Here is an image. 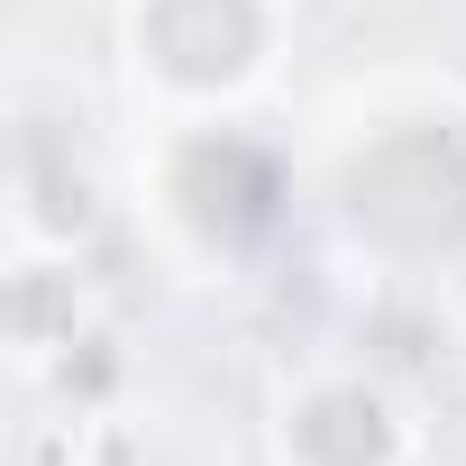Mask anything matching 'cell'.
I'll return each instance as SVG.
<instances>
[{
    "mask_svg": "<svg viewBox=\"0 0 466 466\" xmlns=\"http://www.w3.org/2000/svg\"><path fill=\"white\" fill-rule=\"evenodd\" d=\"M74 466H156V457H147L137 439H92V448H83Z\"/></svg>",
    "mask_w": 466,
    "mask_h": 466,
    "instance_id": "8992f818",
    "label": "cell"
},
{
    "mask_svg": "<svg viewBox=\"0 0 466 466\" xmlns=\"http://www.w3.org/2000/svg\"><path fill=\"white\" fill-rule=\"evenodd\" d=\"M293 46V0H119V74L156 119L248 110Z\"/></svg>",
    "mask_w": 466,
    "mask_h": 466,
    "instance_id": "3957f363",
    "label": "cell"
},
{
    "mask_svg": "<svg viewBox=\"0 0 466 466\" xmlns=\"http://www.w3.org/2000/svg\"><path fill=\"white\" fill-rule=\"evenodd\" d=\"M329 238L393 284H430L466 266V101L402 92L329 128L311 183Z\"/></svg>",
    "mask_w": 466,
    "mask_h": 466,
    "instance_id": "6da1fadb",
    "label": "cell"
},
{
    "mask_svg": "<svg viewBox=\"0 0 466 466\" xmlns=\"http://www.w3.org/2000/svg\"><path fill=\"white\" fill-rule=\"evenodd\" d=\"M293 201H302L293 147H275L248 110L156 119L137 156V210L156 219L165 257L192 275H248L293 228Z\"/></svg>",
    "mask_w": 466,
    "mask_h": 466,
    "instance_id": "7a4b0ae2",
    "label": "cell"
},
{
    "mask_svg": "<svg viewBox=\"0 0 466 466\" xmlns=\"http://www.w3.org/2000/svg\"><path fill=\"white\" fill-rule=\"evenodd\" d=\"M101 210H110V183L92 174L74 119L28 110L10 128V248H19V266H74L92 248Z\"/></svg>",
    "mask_w": 466,
    "mask_h": 466,
    "instance_id": "5b68a950",
    "label": "cell"
},
{
    "mask_svg": "<svg viewBox=\"0 0 466 466\" xmlns=\"http://www.w3.org/2000/svg\"><path fill=\"white\" fill-rule=\"evenodd\" d=\"M266 466H420V411L366 348L311 357L266 393Z\"/></svg>",
    "mask_w": 466,
    "mask_h": 466,
    "instance_id": "277c9868",
    "label": "cell"
}]
</instances>
